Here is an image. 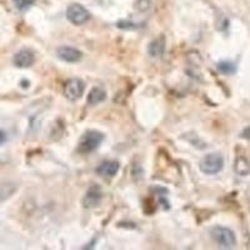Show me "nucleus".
Returning a JSON list of instances; mask_svg holds the SVG:
<instances>
[{
  "label": "nucleus",
  "instance_id": "obj_17",
  "mask_svg": "<svg viewBox=\"0 0 250 250\" xmlns=\"http://www.w3.org/2000/svg\"><path fill=\"white\" fill-rule=\"evenodd\" d=\"M6 137H5V133H4L3 130H0V144H3L4 142H5Z\"/></svg>",
  "mask_w": 250,
  "mask_h": 250
},
{
  "label": "nucleus",
  "instance_id": "obj_1",
  "mask_svg": "<svg viewBox=\"0 0 250 250\" xmlns=\"http://www.w3.org/2000/svg\"><path fill=\"white\" fill-rule=\"evenodd\" d=\"M214 242L223 249H233L236 245V236L231 229L227 227H214L210 230Z\"/></svg>",
  "mask_w": 250,
  "mask_h": 250
},
{
  "label": "nucleus",
  "instance_id": "obj_10",
  "mask_svg": "<svg viewBox=\"0 0 250 250\" xmlns=\"http://www.w3.org/2000/svg\"><path fill=\"white\" fill-rule=\"evenodd\" d=\"M105 99H106V91L103 88H100V86H95V88H93L90 91H89L86 102H88L89 105H97V104L104 102Z\"/></svg>",
  "mask_w": 250,
  "mask_h": 250
},
{
  "label": "nucleus",
  "instance_id": "obj_11",
  "mask_svg": "<svg viewBox=\"0 0 250 250\" xmlns=\"http://www.w3.org/2000/svg\"><path fill=\"white\" fill-rule=\"evenodd\" d=\"M164 50H165V42L163 38H159V39H155L154 42H151L148 49L149 54L154 58L162 57Z\"/></svg>",
  "mask_w": 250,
  "mask_h": 250
},
{
  "label": "nucleus",
  "instance_id": "obj_7",
  "mask_svg": "<svg viewBox=\"0 0 250 250\" xmlns=\"http://www.w3.org/2000/svg\"><path fill=\"white\" fill-rule=\"evenodd\" d=\"M102 189L97 185L89 188V190L86 191L85 196L83 198V207L86 208V209H93V208L98 207L102 200Z\"/></svg>",
  "mask_w": 250,
  "mask_h": 250
},
{
  "label": "nucleus",
  "instance_id": "obj_3",
  "mask_svg": "<svg viewBox=\"0 0 250 250\" xmlns=\"http://www.w3.org/2000/svg\"><path fill=\"white\" fill-rule=\"evenodd\" d=\"M224 167V158L218 153H210L200 160L199 168L207 175H215L220 173Z\"/></svg>",
  "mask_w": 250,
  "mask_h": 250
},
{
  "label": "nucleus",
  "instance_id": "obj_15",
  "mask_svg": "<svg viewBox=\"0 0 250 250\" xmlns=\"http://www.w3.org/2000/svg\"><path fill=\"white\" fill-rule=\"evenodd\" d=\"M151 0H137V3H135V8L139 12H146V10H149Z\"/></svg>",
  "mask_w": 250,
  "mask_h": 250
},
{
  "label": "nucleus",
  "instance_id": "obj_5",
  "mask_svg": "<svg viewBox=\"0 0 250 250\" xmlns=\"http://www.w3.org/2000/svg\"><path fill=\"white\" fill-rule=\"evenodd\" d=\"M85 90V84L84 82L78 78H73V79H69L65 83V86H64V94L65 97L68 98L71 102H75V100H79L83 97Z\"/></svg>",
  "mask_w": 250,
  "mask_h": 250
},
{
  "label": "nucleus",
  "instance_id": "obj_16",
  "mask_svg": "<svg viewBox=\"0 0 250 250\" xmlns=\"http://www.w3.org/2000/svg\"><path fill=\"white\" fill-rule=\"evenodd\" d=\"M242 137L244 138V139H249L250 140V126H248V128H245L244 130H243Z\"/></svg>",
  "mask_w": 250,
  "mask_h": 250
},
{
  "label": "nucleus",
  "instance_id": "obj_12",
  "mask_svg": "<svg viewBox=\"0 0 250 250\" xmlns=\"http://www.w3.org/2000/svg\"><path fill=\"white\" fill-rule=\"evenodd\" d=\"M234 169L239 175H248L250 173V164L245 158H238L235 165H234Z\"/></svg>",
  "mask_w": 250,
  "mask_h": 250
},
{
  "label": "nucleus",
  "instance_id": "obj_2",
  "mask_svg": "<svg viewBox=\"0 0 250 250\" xmlns=\"http://www.w3.org/2000/svg\"><path fill=\"white\" fill-rule=\"evenodd\" d=\"M104 140V135L100 131L88 130L80 139L78 145V151L82 154H89L97 150Z\"/></svg>",
  "mask_w": 250,
  "mask_h": 250
},
{
  "label": "nucleus",
  "instance_id": "obj_6",
  "mask_svg": "<svg viewBox=\"0 0 250 250\" xmlns=\"http://www.w3.org/2000/svg\"><path fill=\"white\" fill-rule=\"evenodd\" d=\"M57 54L58 57L62 60L66 62H78L82 60L83 54L82 51L78 50L77 48H73V46L68 45H62L59 46L57 49Z\"/></svg>",
  "mask_w": 250,
  "mask_h": 250
},
{
  "label": "nucleus",
  "instance_id": "obj_13",
  "mask_svg": "<svg viewBox=\"0 0 250 250\" xmlns=\"http://www.w3.org/2000/svg\"><path fill=\"white\" fill-rule=\"evenodd\" d=\"M216 66H218V70L224 75H233L236 73V65L231 62L224 60V62H218V65Z\"/></svg>",
  "mask_w": 250,
  "mask_h": 250
},
{
  "label": "nucleus",
  "instance_id": "obj_9",
  "mask_svg": "<svg viewBox=\"0 0 250 250\" xmlns=\"http://www.w3.org/2000/svg\"><path fill=\"white\" fill-rule=\"evenodd\" d=\"M119 168L120 165L118 162H115V160H106V162H103L98 167L97 173L100 176H104V178H113V176L117 175Z\"/></svg>",
  "mask_w": 250,
  "mask_h": 250
},
{
  "label": "nucleus",
  "instance_id": "obj_14",
  "mask_svg": "<svg viewBox=\"0 0 250 250\" xmlns=\"http://www.w3.org/2000/svg\"><path fill=\"white\" fill-rule=\"evenodd\" d=\"M13 1L15 4V8L20 10V12H24V10L29 9L35 3V0H13Z\"/></svg>",
  "mask_w": 250,
  "mask_h": 250
},
{
  "label": "nucleus",
  "instance_id": "obj_8",
  "mask_svg": "<svg viewBox=\"0 0 250 250\" xmlns=\"http://www.w3.org/2000/svg\"><path fill=\"white\" fill-rule=\"evenodd\" d=\"M14 64L18 68H29L34 64L35 54L30 49H21L14 55Z\"/></svg>",
  "mask_w": 250,
  "mask_h": 250
},
{
  "label": "nucleus",
  "instance_id": "obj_4",
  "mask_svg": "<svg viewBox=\"0 0 250 250\" xmlns=\"http://www.w3.org/2000/svg\"><path fill=\"white\" fill-rule=\"evenodd\" d=\"M66 18L74 25H83L90 19V13L82 4H71L66 9Z\"/></svg>",
  "mask_w": 250,
  "mask_h": 250
}]
</instances>
